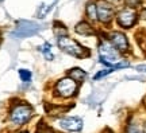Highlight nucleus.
Instances as JSON below:
<instances>
[{"mask_svg": "<svg viewBox=\"0 0 146 133\" xmlns=\"http://www.w3.org/2000/svg\"><path fill=\"white\" fill-rule=\"evenodd\" d=\"M87 15L91 20H96L98 19V8H96V4L94 3H89L87 5Z\"/></svg>", "mask_w": 146, "mask_h": 133, "instance_id": "obj_14", "label": "nucleus"}, {"mask_svg": "<svg viewBox=\"0 0 146 133\" xmlns=\"http://www.w3.org/2000/svg\"><path fill=\"white\" fill-rule=\"evenodd\" d=\"M25 24H26V27H19V28H18V34L22 36L31 35V34H34V32L38 30V27H36L35 24H33V23H25Z\"/></svg>", "mask_w": 146, "mask_h": 133, "instance_id": "obj_11", "label": "nucleus"}, {"mask_svg": "<svg viewBox=\"0 0 146 133\" xmlns=\"http://www.w3.org/2000/svg\"><path fill=\"white\" fill-rule=\"evenodd\" d=\"M35 133H54V129H53L50 125H47L45 121H39Z\"/></svg>", "mask_w": 146, "mask_h": 133, "instance_id": "obj_13", "label": "nucleus"}, {"mask_svg": "<svg viewBox=\"0 0 146 133\" xmlns=\"http://www.w3.org/2000/svg\"><path fill=\"white\" fill-rule=\"evenodd\" d=\"M142 130H143V133H146V124L143 125V129H142Z\"/></svg>", "mask_w": 146, "mask_h": 133, "instance_id": "obj_20", "label": "nucleus"}, {"mask_svg": "<svg viewBox=\"0 0 146 133\" xmlns=\"http://www.w3.org/2000/svg\"><path fill=\"white\" fill-rule=\"evenodd\" d=\"M99 56H100V62L104 63L106 66H111L114 67L119 63L120 59V52L115 48L110 41H102L99 43Z\"/></svg>", "mask_w": 146, "mask_h": 133, "instance_id": "obj_2", "label": "nucleus"}, {"mask_svg": "<svg viewBox=\"0 0 146 133\" xmlns=\"http://www.w3.org/2000/svg\"><path fill=\"white\" fill-rule=\"evenodd\" d=\"M96 8H98V19L102 23H108L112 19V16H114V8H112V5L110 4V3L102 0V1L98 3Z\"/></svg>", "mask_w": 146, "mask_h": 133, "instance_id": "obj_7", "label": "nucleus"}, {"mask_svg": "<svg viewBox=\"0 0 146 133\" xmlns=\"http://www.w3.org/2000/svg\"><path fill=\"white\" fill-rule=\"evenodd\" d=\"M110 42L119 52H125L129 50V41H127L125 34H122V32H118V31L111 32L110 34Z\"/></svg>", "mask_w": 146, "mask_h": 133, "instance_id": "obj_8", "label": "nucleus"}, {"mask_svg": "<svg viewBox=\"0 0 146 133\" xmlns=\"http://www.w3.org/2000/svg\"><path fill=\"white\" fill-rule=\"evenodd\" d=\"M39 50L42 51V54H43V55L46 56L47 61H53L54 55H53V52H52V45H50L49 42H45V43L39 47Z\"/></svg>", "mask_w": 146, "mask_h": 133, "instance_id": "obj_12", "label": "nucleus"}, {"mask_svg": "<svg viewBox=\"0 0 146 133\" xmlns=\"http://www.w3.org/2000/svg\"><path fill=\"white\" fill-rule=\"evenodd\" d=\"M57 42L58 47L64 52H66V54L74 56V58H85V56L89 55V51L85 47H83L77 41H74V39H72V38H69L66 35L57 36Z\"/></svg>", "mask_w": 146, "mask_h": 133, "instance_id": "obj_1", "label": "nucleus"}, {"mask_svg": "<svg viewBox=\"0 0 146 133\" xmlns=\"http://www.w3.org/2000/svg\"><path fill=\"white\" fill-rule=\"evenodd\" d=\"M58 125L68 132H80L83 129V120L80 117H64L58 120Z\"/></svg>", "mask_w": 146, "mask_h": 133, "instance_id": "obj_6", "label": "nucleus"}, {"mask_svg": "<svg viewBox=\"0 0 146 133\" xmlns=\"http://www.w3.org/2000/svg\"><path fill=\"white\" fill-rule=\"evenodd\" d=\"M126 133H143V130L141 129L139 125H137V124L131 123L127 125V128H126Z\"/></svg>", "mask_w": 146, "mask_h": 133, "instance_id": "obj_16", "label": "nucleus"}, {"mask_svg": "<svg viewBox=\"0 0 146 133\" xmlns=\"http://www.w3.org/2000/svg\"><path fill=\"white\" fill-rule=\"evenodd\" d=\"M137 70H138V71H143V73H145L146 71V66H138V67H137Z\"/></svg>", "mask_w": 146, "mask_h": 133, "instance_id": "obj_18", "label": "nucleus"}, {"mask_svg": "<svg viewBox=\"0 0 146 133\" xmlns=\"http://www.w3.org/2000/svg\"><path fill=\"white\" fill-rule=\"evenodd\" d=\"M76 32L81 34V35H94L95 30L89 26L87 22H81V23H78L76 26Z\"/></svg>", "mask_w": 146, "mask_h": 133, "instance_id": "obj_10", "label": "nucleus"}, {"mask_svg": "<svg viewBox=\"0 0 146 133\" xmlns=\"http://www.w3.org/2000/svg\"><path fill=\"white\" fill-rule=\"evenodd\" d=\"M141 16L143 18V19H146V10H143V11L141 12Z\"/></svg>", "mask_w": 146, "mask_h": 133, "instance_id": "obj_19", "label": "nucleus"}, {"mask_svg": "<svg viewBox=\"0 0 146 133\" xmlns=\"http://www.w3.org/2000/svg\"><path fill=\"white\" fill-rule=\"evenodd\" d=\"M68 77L72 78L73 81H76L77 83H83L85 81V78H87V73L80 67H73L68 71Z\"/></svg>", "mask_w": 146, "mask_h": 133, "instance_id": "obj_9", "label": "nucleus"}, {"mask_svg": "<svg viewBox=\"0 0 146 133\" xmlns=\"http://www.w3.org/2000/svg\"><path fill=\"white\" fill-rule=\"evenodd\" d=\"M118 24L123 28H130L137 22V12L133 8H123L116 16Z\"/></svg>", "mask_w": 146, "mask_h": 133, "instance_id": "obj_5", "label": "nucleus"}, {"mask_svg": "<svg viewBox=\"0 0 146 133\" xmlns=\"http://www.w3.org/2000/svg\"><path fill=\"white\" fill-rule=\"evenodd\" d=\"M33 107L27 104H16L10 110V123L12 126H22L31 118Z\"/></svg>", "mask_w": 146, "mask_h": 133, "instance_id": "obj_3", "label": "nucleus"}, {"mask_svg": "<svg viewBox=\"0 0 146 133\" xmlns=\"http://www.w3.org/2000/svg\"><path fill=\"white\" fill-rule=\"evenodd\" d=\"M78 89V83L73 81L72 78L65 77L56 82L54 85V94L60 98H70L73 97Z\"/></svg>", "mask_w": 146, "mask_h": 133, "instance_id": "obj_4", "label": "nucleus"}, {"mask_svg": "<svg viewBox=\"0 0 146 133\" xmlns=\"http://www.w3.org/2000/svg\"><path fill=\"white\" fill-rule=\"evenodd\" d=\"M19 77H21V79L23 82H30L31 81V77H33V74L30 70H26V69H21L19 70Z\"/></svg>", "mask_w": 146, "mask_h": 133, "instance_id": "obj_15", "label": "nucleus"}, {"mask_svg": "<svg viewBox=\"0 0 146 133\" xmlns=\"http://www.w3.org/2000/svg\"><path fill=\"white\" fill-rule=\"evenodd\" d=\"M141 3V0H126V4L130 5V7H135Z\"/></svg>", "mask_w": 146, "mask_h": 133, "instance_id": "obj_17", "label": "nucleus"}, {"mask_svg": "<svg viewBox=\"0 0 146 133\" xmlns=\"http://www.w3.org/2000/svg\"><path fill=\"white\" fill-rule=\"evenodd\" d=\"M19 133H29V132H19Z\"/></svg>", "mask_w": 146, "mask_h": 133, "instance_id": "obj_21", "label": "nucleus"}]
</instances>
